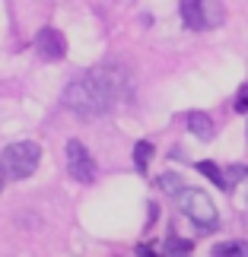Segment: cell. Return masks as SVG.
Returning <instances> with one entry per match:
<instances>
[{"mask_svg":"<svg viewBox=\"0 0 248 257\" xmlns=\"http://www.w3.org/2000/svg\"><path fill=\"white\" fill-rule=\"evenodd\" d=\"M131 95V76L121 64H99L76 73L64 89V105L80 117H99L115 111Z\"/></svg>","mask_w":248,"mask_h":257,"instance_id":"cell-1","label":"cell"},{"mask_svg":"<svg viewBox=\"0 0 248 257\" xmlns=\"http://www.w3.org/2000/svg\"><path fill=\"white\" fill-rule=\"evenodd\" d=\"M38 162H42V146L32 143V140H19V143H10L4 156H0V165H4L7 178H16V181H23V178L35 175Z\"/></svg>","mask_w":248,"mask_h":257,"instance_id":"cell-2","label":"cell"},{"mask_svg":"<svg viewBox=\"0 0 248 257\" xmlns=\"http://www.w3.org/2000/svg\"><path fill=\"white\" fill-rule=\"evenodd\" d=\"M178 10H182V19L188 29L201 32V29H213L223 23V7L220 0H178Z\"/></svg>","mask_w":248,"mask_h":257,"instance_id":"cell-3","label":"cell"},{"mask_svg":"<svg viewBox=\"0 0 248 257\" xmlns=\"http://www.w3.org/2000/svg\"><path fill=\"white\" fill-rule=\"evenodd\" d=\"M182 206H185L188 219H194L201 229H213V225H216V206H213V200L204 191L188 187V191L182 194Z\"/></svg>","mask_w":248,"mask_h":257,"instance_id":"cell-4","label":"cell"},{"mask_svg":"<svg viewBox=\"0 0 248 257\" xmlns=\"http://www.w3.org/2000/svg\"><path fill=\"white\" fill-rule=\"evenodd\" d=\"M67 172H70V178L80 181V184H93L96 181V162H93V156H89V150L80 140L67 143Z\"/></svg>","mask_w":248,"mask_h":257,"instance_id":"cell-5","label":"cell"},{"mask_svg":"<svg viewBox=\"0 0 248 257\" xmlns=\"http://www.w3.org/2000/svg\"><path fill=\"white\" fill-rule=\"evenodd\" d=\"M35 51L42 61H61V57L67 54V42H64V35L57 32V29H42V32L35 35Z\"/></svg>","mask_w":248,"mask_h":257,"instance_id":"cell-6","label":"cell"},{"mask_svg":"<svg viewBox=\"0 0 248 257\" xmlns=\"http://www.w3.org/2000/svg\"><path fill=\"white\" fill-rule=\"evenodd\" d=\"M185 124H188V131H191L197 140H213V134H216L213 121H210V117H207L204 111H188Z\"/></svg>","mask_w":248,"mask_h":257,"instance_id":"cell-7","label":"cell"},{"mask_svg":"<svg viewBox=\"0 0 248 257\" xmlns=\"http://www.w3.org/2000/svg\"><path fill=\"white\" fill-rule=\"evenodd\" d=\"M197 172L201 175H207L210 181L216 184V187H223V191H229V181H226V172L220 169L216 162H197Z\"/></svg>","mask_w":248,"mask_h":257,"instance_id":"cell-8","label":"cell"},{"mask_svg":"<svg viewBox=\"0 0 248 257\" xmlns=\"http://www.w3.org/2000/svg\"><path fill=\"white\" fill-rule=\"evenodd\" d=\"M156 184H159L166 194H172V197H182V194L188 191V184H185V181H182V178H178V175H172V172L159 175V178H156Z\"/></svg>","mask_w":248,"mask_h":257,"instance_id":"cell-9","label":"cell"},{"mask_svg":"<svg viewBox=\"0 0 248 257\" xmlns=\"http://www.w3.org/2000/svg\"><path fill=\"white\" fill-rule=\"evenodd\" d=\"M216 257H248V241H223L213 248Z\"/></svg>","mask_w":248,"mask_h":257,"instance_id":"cell-10","label":"cell"},{"mask_svg":"<svg viewBox=\"0 0 248 257\" xmlns=\"http://www.w3.org/2000/svg\"><path fill=\"white\" fill-rule=\"evenodd\" d=\"M150 156H153V143H146V140H140L134 146V165H137V172H146V165H150Z\"/></svg>","mask_w":248,"mask_h":257,"instance_id":"cell-11","label":"cell"},{"mask_svg":"<svg viewBox=\"0 0 248 257\" xmlns=\"http://www.w3.org/2000/svg\"><path fill=\"white\" fill-rule=\"evenodd\" d=\"M191 248H194V244H191V241H182L178 235H169L166 244H162L166 254H191Z\"/></svg>","mask_w":248,"mask_h":257,"instance_id":"cell-12","label":"cell"},{"mask_svg":"<svg viewBox=\"0 0 248 257\" xmlns=\"http://www.w3.org/2000/svg\"><path fill=\"white\" fill-rule=\"evenodd\" d=\"M235 111H248V86H242L239 98H235Z\"/></svg>","mask_w":248,"mask_h":257,"instance_id":"cell-13","label":"cell"},{"mask_svg":"<svg viewBox=\"0 0 248 257\" xmlns=\"http://www.w3.org/2000/svg\"><path fill=\"white\" fill-rule=\"evenodd\" d=\"M4 175H7V172H4V165H0V191H4Z\"/></svg>","mask_w":248,"mask_h":257,"instance_id":"cell-14","label":"cell"}]
</instances>
